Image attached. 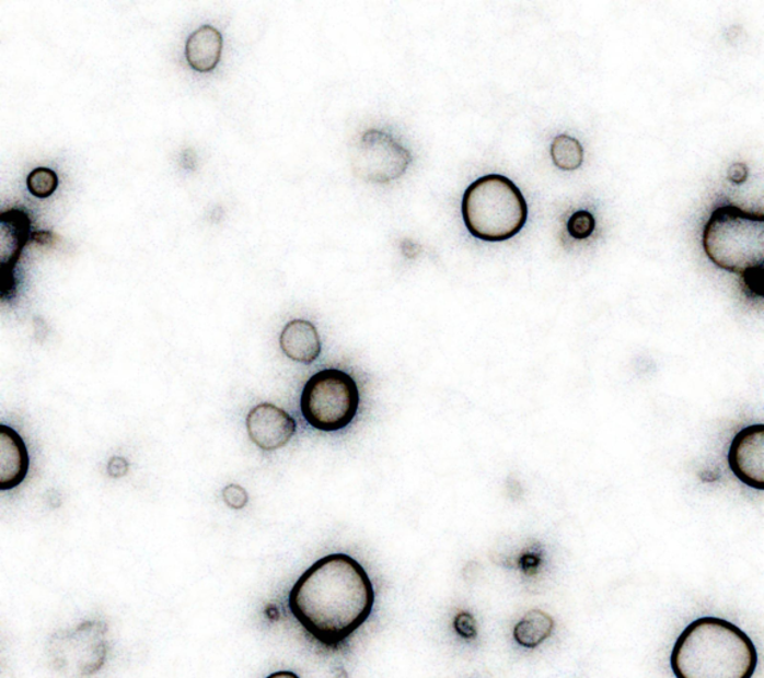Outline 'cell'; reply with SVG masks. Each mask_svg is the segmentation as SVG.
<instances>
[{
  "label": "cell",
  "instance_id": "obj_1",
  "mask_svg": "<svg viewBox=\"0 0 764 678\" xmlns=\"http://www.w3.org/2000/svg\"><path fill=\"white\" fill-rule=\"evenodd\" d=\"M374 600L373 583L362 564L335 552L298 577L287 606L313 642L337 651L371 618Z\"/></svg>",
  "mask_w": 764,
  "mask_h": 678
},
{
  "label": "cell",
  "instance_id": "obj_2",
  "mask_svg": "<svg viewBox=\"0 0 764 678\" xmlns=\"http://www.w3.org/2000/svg\"><path fill=\"white\" fill-rule=\"evenodd\" d=\"M756 665L753 640L730 621L714 617L692 621L670 655L675 678H751Z\"/></svg>",
  "mask_w": 764,
  "mask_h": 678
},
{
  "label": "cell",
  "instance_id": "obj_3",
  "mask_svg": "<svg viewBox=\"0 0 764 678\" xmlns=\"http://www.w3.org/2000/svg\"><path fill=\"white\" fill-rule=\"evenodd\" d=\"M462 217L474 237L491 243L505 242L524 227L529 207L511 179L488 174L474 180L463 194Z\"/></svg>",
  "mask_w": 764,
  "mask_h": 678
},
{
  "label": "cell",
  "instance_id": "obj_4",
  "mask_svg": "<svg viewBox=\"0 0 764 678\" xmlns=\"http://www.w3.org/2000/svg\"><path fill=\"white\" fill-rule=\"evenodd\" d=\"M704 249L725 271L742 274L764 262V219L762 213L726 204L714 210L704 230Z\"/></svg>",
  "mask_w": 764,
  "mask_h": 678
},
{
  "label": "cell",
  "instance_id": "obj_5",
  "mask_svg": "<svg viewBox=\"0 0 764 678\" xmlns=\"http://www.w3.org/2000/svg\"><path fill=\"white\" fill-rule=\"evenodd\" d=\"M359 407V387L352 376L339 369H325L312 375L300 398L305 422L323 432L346 429L354 422Z\"/></svg>",
  "mask_w": 764,
  "mask_h": 678
},
{
  "label": "cell",
  "instance_id": "obj_6",
  "mask_svg": "<svg viewBox=\"0 0 764 678\" xmlns=\"http://www.w3.org/2000/svg\"><path fill=\"white\" fill-rule=\"evenodd\" d=\"M106 633L108 626L96 620L55 633L48 646L55 669L67 678H90L97 674L108 657Z\"/></svg>",
  "mask_w": 764,
  "mask_h": 678
},
{
  "label": "cell",
  "instance_id": "obj_7",
  "mask_svg": "<svg viewBox=\"0 0 764 678\" xmlns=\"http://www.w3.org/2000/svg\"><path fill=\"white\" fill-rule=\"evenodd\" d=\"M412 161L409 149L392 135L379 129H369L362 133L352 153L355 174L369 184H391L403 177Z\"/></svg>",
  "mask_w": 764,
  "mask_h": 678
},
{
  "label": "cell",
  "instance_id": "obj_8",
  "mask_svg": "<svg viewBox=\"0 0 764 678\" xmlns=\"http://www.w3.org/2000/svg\"><path fill=\"white\" fill-rule=\"evenodd\" d=\"M31 236L33 232H31V219L27 212L11 209L0 215V296L2 300L14 297L15 266Z\"/></svg>",
  "mask_w": 764,
  "mask_h": 678
},
{
  "label": "cell",
  "instance_id": "obj_9",
  "mask_svg": "<svg viewBox=\"0 0 764 678\" xmlns=\"http://www.w3.org/2000/svg\"><path fill=\"white\" fill-rule=\"evenodd\" d=\"M729 464L746 486L764 491V425H750L731 443Z\"/></svg>",
  "mask_w": 764,
  "mask_h": 678
},
{
  "label": "cell",
  "instance_id": "obj_10",
  "mask_svg": "<svg viewBox=\"0 0 764 678\" xmlns=\"http://www.w3.org/2000/svg\"><path fill=\"white\" fill-rule=\"evenodd\" d=\"M246 426L252 442L263 451L283 448L297 432L296 419L271 404L255 406L248 412Z\"/></svg>",
  "mask_w": 764,
  "mask_h": 678
},
{
  "label": "cell",
  "instance_id": "obj_11",
  "mask_svg": "<svg viewBox=\"0 0 764 678\" xmlns=\"http://www.w3.org/2000/svg\"><path fill=\"white\" fill-rule=\"evenodd\" d=\"M28 468V452L22 436L10 426L0 425V491L21 486Z\"/></svg>",
  "mask_w": 764,
  "mask_h": 678
},
{
  "label": "cell",
  "instance_id": "obj_12",
  "mask_svg": "<svg viewBox=\"0 0 764 678\" xmlns=\"http://www.w3.org/2000/svg\"><path fill=\"white\" fill-rule=\"evenodd\" d=\"M280 348L290 360L315 362L322 353V341L315 325L305 319H293L280 335Z\"/></svg>",
  "mask_w": 764,
  "mask_h": 678
},
{
  "label": "cell",
  "instance_id": "obj_13",
  "mask_svg": "<svg viewBox=\"0 0 764 678\" xmlns=\"http://www.w3.org/2000/svg\"><path fill=\"white\" fill-rule=\"evenodd\" d=\"M223 37L216 27H199L186 42V60L197 72L206 73L216 69L221 60Z\"/></svg>",
  "mask_w": 764,
  "mask_h": 678
},
{
  "label": "cell",
  "instance_id": "obj_14",
  "mask_svg": "<svg viewBox=\"0 0 764 678\" xmlns=\"http://www.w3.org/2000/svg\"><path fill=\"white\" fill-rule=\"evenodd\" d=\"M555 620L547 612L531 610L513 627L512 636L525 650H535L553 636Z\"/></svg>",
  "mask_w": 764,
  "mask_h": 678
},
{
  "label": "cell",
  "instance_id": "obj_15",
  "mask_svg": "<svg viewBox=\"0 0 764 678\" xmlns=\"http://www.w3.org/2000/svg\"><path fill=\"white\" fill-rule=\"evenodd\" d=\"M551 155L555 165L566 172H574L582 165L584 161V149L574 137L566 135L557 136L551 144Z\"/></svg>",
  "mask_w": 764,
  "mask_h": 678
},
{
  "label": "cell",
  "instance_id": "obj_16",
  "mask_svg": "<svg viewBox=\"0 0 764 678\" xmlns=\"http://www.w3.org/2000/svg\"><path fill=\"white\" fill-rule=\"evenodd\" d=\"M58 175L51 168L37 167L30 173L27 187L31 194L37 198H48L58 188Z\"/></svg>",
  "mask_w": 764,
  "mask_h": 678
},
{
  "label": "cell",
  "instance_id": "obj_17",
  "mask_svg": "<svg viewBox=\"0 0 764 678\" xmlns=\"http://www.w3.org/2000/svg\"><path fill=\"white\" fill-rule=\"evenodd\" d=\"M594 225H597V222H594L591 212L578 211L569 218L567 230L569 235L582 241V238L590 237L593 234Z\"/></svg>",
  "mask_w": 764,
  "mask_h": 678
},
{
  "label": "cell",
  "instance_id": "obj_18",
  "mask_svg": "<svg viewBox=\"0 0 764 678\" xmlns=\"http://www.w3.org/2000/svg\"><path fill=\"white\" fill-rule=\"evenodd\" d=\"M454 630L462 639L475 640L478 636L477 623L472 613L461 611L454 619Z\"/></svg>",
  "mask_w": 764,
  "mask_h": 678
},
{
  "label": "cell",
  "instance_id": "obj_19",
  "mask_svg": "<svg viewBox=\"0 0 764 678\" xmlns=\"http://www.w3.org/2000/svg\"><path fill=\"white\" fill-rule=\"evenodd\" d=\"M222 498L224 501V504H227L231 508H243L244 506L247 505L248 502V494L246 492V489L242 488L241 486H238V483H230L227 488L223 489L222 492Z\"/></svg>",
  "mask_w": 764,
  "mask_h": 678
},
{
  "label": "cell",
  "instance_id": "obj_20",
  "mask_svg": "<svg viewBox=\"0 0 764 678\" xmlns=\"http://www.w3.org/2000/svg\"><path fill=\"white\" fill-rule=\"evenodd\" d=\"M743 279V287L746 292L754 294V296L762 297V287H763V267L750 269V271L741 274Z\"/></svg>",
  "mask_w": 764,
  "mask_h": 678
},
{
  "label": "cell",
  "instance_id": "obj_21",
  "mask_svg": "<svg viewBox=\"0 0 764 678\" xmlns=\"http://www.w3.org/2000/svg\"><path fill=\"white\" fill-rule=\"evenodd\" d=\"M129 463L125 460L124 457H112L108 463V475L115 477V479H120L128 474Z\"/></svg>",
  "mask_w": 764,
  "mask_h": 678
},
{
  "label": "cell",
  "instance_id": "obj_22",
  "mask_svg": "<svg viewBox=\"0 0 764 678\" xmlns=\"http://www.w3.org/2000/svg\"><path fill=\"white\" fill-rule=\"evenodd\" d=\"M746 178L748 167L742 165V163H736V165L730 168V179L734 180L736 184H742Z\"/></svg>",
  "mask_w": 764,
  "mask_h": 678
},
{
  "label": "cell",
  "instance_id": "obj_23",
  "mask_svg": "<svg viewBox=\"0 0 764 678\" xmlns=\"http://www.w3.org/2000/svg\"><path fill=\"white\" fill-rule=\"evenodd\" d=\"M34 242L39 244H49L54 241V235L48 231H35L33 236H31Z\"/></svg>",
  "mask_w": 764,
  "mask_h": 678
},
{
  "label": "cell",
  "instance_id": "obj_24",
  "mask_svg": "<svg viewBox=\"0 0 764 678\" xmlns=\"http://www.w3.org/2000/svg\"><path fill=\"white\" fill-rule=\"evenodd\" d=\"M266 678H300V677L296 674V671L279 670V671H275V674L269 675Z\"/></svg>",
  "mask_w": 764,
  "mask_h": 678
}]
</instances>
